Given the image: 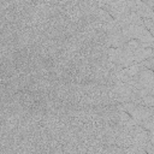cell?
Returning a JSON list of instances; mask_svg holds the SVG:
<instances>
[{"instance_id":"6da1fadb","label":"cell","mask_w":154,"mask_h":154,"mask_svg":"<svg viewBox=\"0 0 154 154\" xmlns=\"http://www.w3.org/2000/svg\"><path fill=\"white\" fill-rule=\"evenodd\" d=\"M108 58H109V61L116 65L118 71L126 69V67L131 66L132 64H135L134 54L128 52L123 47L122 48H109L108 49Z\"/></svg>"},{"instance_id":"7a4b0ae2","label":"cell","mask_w":154,"mask_h":154,"mask_svg":"<svg viewBox=\"0 0 154 154\" xmlns=\"http://www.w3.org/2000/svg\"><path fill=\"white\" fill-rule=\"evenodd\" d=\"M96 5L105 10L114 20H118L131 11L129 1H99Z\"/></svg>"},{"instance_id":"3957f363","label":"cell","mask_w":154,"mask_h":154,"mask_svg":"<svg viewBox=\"0 0 154 154\" xmlns=\"http://www.w3.org/2000/svg\"><path fill=\"white\" fill-rule=\"evenodd\" d=\"M129 2L131 11L136 12L142 19H154V10L150 6H148L144 1L131 0Z\"/></svg>"},{"instance_id":"277c9868","label":"cell","mask_w":154,"mask_h":154,"mask_svg":"<svg viewBox=\"0 0 154 154\" xmlns=\"http://www.w3.org/2000/svg\"><path fill=\"white\" fill-rule=\"evenodd\" d=\"M107 38H108V43H109L111 48H122L128 42L122 29L107 34Z\"/></svg>"},{"instance_id":"5b68a950","label":"cell","mask_w":154,"mask_h":154,"mask_svg":"<svg viewBox=\"0 0 154 154\" xmlns=\"http://www.w3.org/2000/svg\"><path fill=\"white\" fill-rule=\"evenodd\" d=\"M152 54H153V48H150V47L141 48L134 53V61H135V64H141L144 60H147L148 58H150Z\"/></svg>"},{"instance_id":"8992f818","label":"cell","mask_w":154,"mask_h":154,"mask_svg":"<svg viewBox=\"0 0 154 154\" xmlns=\"http://www.w3.org/2000/svg\"><path fill=\"white\" fill-rule=\"evenodd\" d=\"M136 103L146 106V107H154V95H147L141 97Z\"/></svg>"},{"instance_id":"52a82bcc","label":"cell","mask_w":154,"mask_h":154,"mask_svg":"<svg viewBox=\"0 0 154 154\" xmlns=\"http://www.w3.org/2000/svg\"><path fill=\"white\" fill-rule=\"evenodd\" d=\"M144 130H147L149 132V135H154V118H150L143 123L140 124Z\"/></svg>"},{"instance_id":"ba28073f","label":"cell","mask_w":154,"mask_h":154,"mask_svg":"<svg viewBox=\"0 0 154 154\" xmlns=\"http://www.w3.org/2000/svg\"><path fill=\"white\" fill-rule=\"evenodd\" d=\"M142 65H143L146 69H148V70H150V71L154 72V48H153V54H152V57L148 58L147 60H144V61L142 63Z\"/></svg>"},{"instance_id":"9c48e42d","label":"cell","mask_w":154,"mask_h":154,"mask_svg":"<svg viewBox=\"0 0 154 154\" xmlns=\"http://www.w3.org/2000/svg\"><path fill=\"white\" fill-rule=\"evenodd\" d=\"M143 24L147 30L154 36V19H143Z\"/></svg>"}]
</instances>
